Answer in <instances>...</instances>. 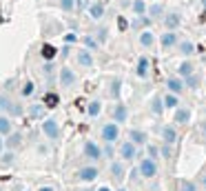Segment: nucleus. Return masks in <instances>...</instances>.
Wrapping results in <instances>:
<instances>
[{
  "instance_id": "cd10ccee",
  "label": "nucleus",
  "mask_w": 206,
  "mask_h": 191,
  "mask_svg": "<svg viewBox=\"0 0 206 191\" xmlns=\"http://www.w3.org/2000/svg\"><path fill=\"white\" fill-rule=\"evenodd\" d=\"M60 5H62L64 11H71L73 9V0H60Z\"/></svg>"
},
{
  "instance_id": "aec40b11",
  "label": "nucleus",
  "mask_w": 206,
  "mask_h": 191,
  "mask_svg": "<svg viewBox=\"0 0 206 191\" xmlns=\"http://www.w3.org/2000/svg\"><path fill=\"white\" fill-rule=\"evenodd\" d=\"M29 113H31L33 118H42V116H44V109H42V107H36V105H33V107L29 109Z\"/></svg>"
},
{
  "instance_id": "2eb2a0df",
  "label": "nucleus",
  "mask_w": 206,
  "mask_h": 191,
  "mask_svg": "<svg viewBox=\"0 0 206 191\" xmlns=\"http://www.w3.org/2000/svg\"><path fill=\"white\" fill-rule=\"evenodd\" d=\"M131 140H133V142H138V145H142V142L146 140V136H144L142 131H131Z\"/></svg>"
},
{
  "instance_id": "9d476101",
  "label": "nucleus",
  "mask_w": 206,
  "mask_h": 191,
  "mask_svg": "<svg viewBox=\"0 0 206 191\" xmlns=\"http://www.w3.org/2000/svg\"><path fill=\"white\" fill-rule=\"evenodd\" d=\"M135 156V149H133V142H124L122 145V158H126V160H131Z\"/></svg>"
},
{
  "instance_id": "7ed1b4c3",
  "label": "nucleus",
  "mask_w": 206,
  "mask_h": 191,
  "mask_svg": "<svg viewBox=\"0 0 206 191\" xmlns=\"http://www.w3.org/2000/svg\"><path fill=\"white\" fill-rule=\"evenodd\" d=\"M140 171H142V176H146V178L155 176V162H153V160H142Z\"/></svg>"
},
{
  "instance_id": "2f4dec72",
  "label": "nucleus",
  "mask_w": 206,
  "mask_h": 191,
  "mask_svg": "<svg viewBox=\"0 0 206 191\" xmlns=\"http://www.w3.org/2000/svg\"><path fill=\"white\" fill-rule=\"evenodd\" d=\"M177 22H179V18H177V16H171V18H166V25H168V27H175Z\"/></svg>"
},
{
  "instance_id": "79ce46f5",
  "label": "nucleus",
  "mask_w": 206,
  "mask_h": 191,
  "mask_svg": "<svg viewBox=\"0 0 206 191\" xmlns=\"http://www.w3.org/2000/svg\"><path fill=\"white\" fill-rule=\"evenodd\" d=\"M3 147H5V142H3V140H0V151H3Z\"/></svg>"
},
{
  "instance_id": "5701e85b",
  "label": "nucleus",
  "mask_w": 206,
  "mask_h": 191,
  "mask_svg": "<svg viewBox=\"0 0 206 191\" xmlns=\"http://www.w3.org/2000/svg\"><path fill=\"white\" fill-rule=\"evenodd\" d=\"M164 140H166V142H173V140H175V131H173L171 127L164 129Z\"/></svg>"
},
{
  "instance_id": "f704fd0d",
  "label": "nucleus",
  "mask_w": 206,
  "mask_h": 191,
  "mask_svg": "<svg viewBox=\"0 0 206 191\" xmlns=\"http://www.w3.org/2000/svg\"><path fill=\"white\" fill-rule=\"evenodd\" d=\"M182 191H195L193 182H186V184H182Z\"/></svg>"
},
{
  "instance_id": "473e14b6",
  "label": "nucleus",
  "mask_w": 206,
  "mask_h": 191,
  "mask_svg": "<svg viewBox=\"0 0 206 191\" xmlns=\"http://www.w3.org/2000/svg\"><path fill=\"white\" fill-rule=\"evenodd\" d=\"M118 27H120V29H122V31H124V29H126V27H128V22H126V20H124V18H118Z\"/></svg>"
},
{
  "instance_id": "1a4fd4ad",
  "label": "nucleus",
  "mask_w": 206,
  "mask_h": 191,
  "mask_svg": "<svg viewBox=\"0 0 206 191\" xmlns=\"http://www.w3.org/2000/svg\"><path fill=\"white\" fill-rule=\"evenodd\" d=\"M11 131V120L7 116H0V136H7Z\"/></svg>"
},
{
  "instance_id": "ddd939ff",
  "label": "nucleus",
  "mask_w": 206,
  "mask_h": 191,
  "mask_svg": "<svg viewBox=\"0 0 206 191\" xmlns=\"http://www.w3.org/2000/svg\"><path fill=\"white\" fill-rule=\"evenodd\" d=\"M0 109H3V111H20V109L11 107V102L5 98V96H0Z\"/></svg>"
},
{
  "instance_id": "a18cd8bd",
  "label": "nucleus",
  "mask_w": 206,
  "mask_h": 191,
  "mask_svg": "<svg viewBox=\"0 0 206 191\" xmlns=\"http://www.w3.org/2000/svg\"><path fill=\"white\" fill-rule=\"evenodd\" d=\"M0 191H3V189H0Z\"/></svg>"
},
{
  "instance_id": "c03bdc74",
  "label": "nucleus",
  "mask_w": 206,
  "mask_h": 191,
  "mask_svg": "<svg viewBox=\"0 0 206 191\" xmlns=\"http://www.w3.org/2000/svg\"><path fill=\"white\" fill-rule=\"evenodd\" d=\"M120 191H124V189H120Z\"/></svg>"
},
{
  "instance_id": "a19ab883",
  "label": "nucleus",
  "mask_w": 206,
  "mask_h": 191,
  "mask_svg": "<svg viewBox=\"0 0 206 191\" xmlns=\"http://www.w3.org/2000/svg\"><path fill=\"white\" fill-rule=\"evenodd\" d=\"M98 191H111V189H107V187H102V189H98Z\"/></svg>"
},
{
  "instance_id": "a878e982",
  "label": "nucleus",
  "mask_w": 206,
  "mask_h": 191,
  "mask_svg": "<svg viewBox=\"0 0 206 191\" xmlns=\"http://www.w3.org/2000/svg\"><path fill=\"white\" fill-rule=\"evenodd\" d=\"M31 93H33V82H27L22 87V96H31Z\"/></svg>"
},
{
  "instance_id": "72a5a7b5",
  "label": "nucleus",
  "mask_w": 206,
  "mask_h": 191,
  "mask_svg": "<svg viewBox=\"0 0 206 191\" xmlns=\"http://www.w3.org/2000/svg\"><path fill=\"white\" fill-rule=\"evenodd\" d=\"M158 13H162V7H160V5H155V7H151V16H158Z\"/></svg>"
},
{
  "instance_id": "c756f323",
  "label": "nucleus",
  "mask_w": 206,
  "mask_h": 191,
  "mask_svg": "<svg viewBox=\"0 0 206 191\" xmlns=\"http://www.w3.org/2000/svg\"><path fill=\"white\" fill-rule=\"evenodd\" d=\"M111 171H113V176H115V178H120V176H122V167H120V164L115 162V164L111 167Z\"/></svg>"
},
{
  "instance_id": "4468645a",
  "label": "nucleus",
  "mask_w": 206,
  "mask_h": 191,
  "mask_svg": "<svg viewBox=\"0 0 206 191\" xmlns=\"http://www.w3.org/2000/svg\"><path fill=\"white\" fill-rule=\"evenodd\" d=\"M115 120H120V122L126 120V107L124 105H118L115 107Z\"/></svg>"
},
{
  "instance_id": "9b49d317",
  "label": "nucleus",
  "mask_w": 206,
  "mask_h": 191,
  "mask_svg": "<svg viewBox=\"0 0 206 191\" xmlns=\"http://www.w3.org/2000/svg\"><path fill=\"white\" fill-rule=\"evenodd\" d=\"M78 62H80L82 67H91V65H93V58H91L89 51H80V54H78Z\"/></svg>"
},
{
  "instance_id": "6e6552de",
  "label": "nucleus",
  "mask_w": 206,
  "mask_h": 191,
  "mask_svg": "<svg viewBox=\"0 0 206 191\" xmlns=\"http://www.w3.org/2000/svg\"><path fill=\"white\" fill-rule=\"evenodd\" d=\"M80 178H82V180H87V182H91V180H95V178H98V169H95V167H87V169H82V171H80Z\"/></svg>"
},
{
  "instance_id": "20e7f679",
  "label": "nucleus",
  "mask_w": 206,
  "mask_h": 191,
  "mask_svg": "<svg viewBox=\"0 0 206 191\" xmlns=\"http://www.w3.org/2000/svg\"><path fill=\"white\" fill-rule=\"evenodd\" d=\"M84 153H87L91 160H98V158L102 156V151H100V147L95 145V142H87V145H84Z\"/></svg>"
},
{
  "instance_id": "4c0bfd02",
  "label": "nucleus",
  "mask_w": 206,
  "mask_h": 191,
  "mask_svg": "<svg viewBox=\"0 0 206 191\" xmlns=\"http://www.w3.org/2000/svg\"><path fill=\"white\" fill-rule=\"evenodd\" d=\"M11 156H13V153H5V158H3V162H7V164H9V162H11V160H13V158H11Z\"/></svg>"
},
{
  "instance_id": "6ab92c4d",
  "label": "nucleus",
  "mask_w": 206,
  "mask_h": 191,
  "mask_svg": "<svg viewBox=\"0 0 206 191\" xmlns=\"http://www.w3.org/2000/svg\"><path fill=\"white\" fill-rule=\"evenodd\" d=\"M5 145H7L9 149H13V147H18V145H20V136H18V133H16V136H11V138H9V140L5 142Z\"/></svg>"
},
{
  "instance_id": "37998d69",
  "label": "nucleus",
  "mask_w": 206,
  "mask_h": 191,
  "mask_svg": "<svg viewBox=\"0 0 206 191\" xmlns=\"http://www.w3.org/2000/svg\"><path fill=\"white\" fill-rule=\"evenodd\" d=\"M204 187H206V176H204Z\"/></svg>"
},
{
  "instance_id": "f8f14e48",
  "label": "nucleus",
  "mask_w": 206,
  "mask_h": 191,
  "mask_svg": "<svg viewBox=\"0 0 206 191\" xmlns=\"http://www.w3.org/2000/svg\"><path fill=\"white\" fill-rule=\"evenodd\" d=\"M89 13H91V18H102V13H104V7H102L100 3H95V5H91Z\"/></svg>"
},
{
  "instance_id": "423d86ee",
  "label": "nucleus",
  "mask_w": 206,
  "mask_h": 191,
  "mask_svg": "<svg viewBox=\"0 0 206 191\" xmlns=\"http://www.w3.org/2000/svg\"><path fill=\"white\" fill-rule=\"evenodd\" d=\"M40 54H42V58H44V60H53V58L58 56V49H56L53 44H42Z\"/></svg>"
},
{
  "instance_id": "412c9836",
  "label": "nucleus",
  "mask_w": 206,
  "mask_h": 191,
  "mask_svg": "<svg viewBox=\"0 0 206 191\" xmlns=\"http://www.w3.org/2000/svg\"><path fill=\"white\" fill-rule=\"evenodd\" d=\"M191 71H193V65H188V62H184L182 67H179V74L182 76H191Z\"/></svg>"
},
{
  "instance_id": "e433bc0d",
  "label": "nucleus",
  "mask_w": 206,
  "mask_h": 191,
  "mask_svg": "<svg viewBox=\"0 0 206 191\" xmlns=\"http://www.w3.org/2000/svg\"><path fill=\"white\" fill-rule=\"evenodd\" d=\"M84 42H87V47H91V49H95V40H93V38H84Z\"/></svg>"
},
{
  "instance_id": "f257e3e1",
  "label": "nucleus",
  "mask_w": 206,
  "mask_h": 191,
  "mask_svg": "<svg viewBox=\"0 0 206 191\" xmlns=\"http://www.w3.org/2000/svg\"><path fill=\"white\" fill-rule=\"evenodd\" d=\"M42 131H44L47 138H51V140H56V138L60 136V129H58V122H56V120H44V122H42Z\"/></svg>"
},
{
  "instance_id": "393cba45",
  "label": "nucleus",
  "mask_w": 206,
  "mask_h": 191,
  "mask_svg": "<svg viewBox=\"0 0 206 191\" xmlns=\"http://www.w3.org/2000/svg\"><path fill=\"white\" fill-rule=\"evenodd\" d=\"M100 113V102H91L89 105V116H98Z\"/></svg>"
},
{
  "instance_id": "f3484780",
  "label": "nucleus",
  "mask_w": 206,
  "mask_h": 191,
  "mask_svg": "<svg viewBox=\"0 0 206 191\" xmlns=\"http://www.w3.org/2000/svg\"><path fill=\"white\" fill-rule=\"evenodd\" d=\"M146 67H148V60L142 58V60L138 62V74H140V76H146Z\"/></svg>"
},
{
  "instance_id": "0eeeda50",
  "label": "nucleus",
  "mask_w": 206,
  "mask_h": 191,
  "mask_svg": "<svg viewBox=\"0 0 206 191\" xmlns=\"http://www.w3.org/2000/svg\"><path fill=\"white\" fill-rule=\"evenodd\" d=\"M42 102H44V107H49V109H56L58 102H60V96H58V93H47Z\"/></svg>"
},
{
  "instance_id": "f03ea898",
  "label": "nucleus",
  "mask_w": 206,
  "mask_h": 191,
  "mask_svg": "<svg viewBox=\"0 0 206 191\" xmlns=\"http://www.w3.org/2000/svg\"><path fill=\"white\" fill-rule=\"evenodd\" d=\"M60 82H62V87H71L75 82V74H73L71 69L62 67V71H60Z\"/></svg>"
},
{
  "instance_id": "b1692460",
  "label": "nucleus",
  "mask_w": 206,
  "mask_h": 191,
  "mask_svg": "<svg viewBox=\"0 0 206 191\" xmlns=\"http://www.w3.org/2000/svg\"><path fill=\"white\" fill-rule=\"evenodd\" d=\"M173 42H175V36H173V34H166V36L162 38V44H164V47H171Z\"/></svg>"
},
{
  "instance_id": "a211bd4d",
  "label": "nucleus",
  "mask_w": 206,
  "mask_h": 191,
  "mask_svg": "<svg viewBox=\"0 0 206 191\" xmlns=\"http://www.w3.org/2000/svg\"><path fill=\"white\" fill-rule=\"evenodd\" d=\"M168 89L171 91H175V93H179V91H182V82H179V80H168Z\"/></svg>"
},
{
  "instance_id": "c9c22d12",
  "label": "nucleus",
  "mask_w": 206,
  "mask_h": 191,
  "mask_svg": "<svg viewBox=\"0 0 206 191\" xmlns=\"http://www.w3.org/2000/svg\"><path fill=\"white\" fill-rule=\"evenodd\" d=\"M182 51H184V54H191V51H193V47H191L188 42H184V44H182Z\"/></svg>"
},
{
  "instance_id": "58836bf2",
  "label": "nucleus",
  "mask_w": 206,
  "mask_h": 191,
  "mask_svg": "<svg viewBox=\"0 0 206 191\" xmlns=\"http://www.w3.org/2000/svg\"><path fill=\"white\" fill-rule=\"evenodd\" d=\"M148 156H151V158H153V156H158V149H155V147H151V149H148Z\"/></svg>"
},
{
  "instance_id": "4be33fe9",
  "label": "nucleus",
  "mask_w": 206,
  "mask_h": 191,
  "mask_svg": "<svg viewBox=\"0 0 206 191\" xmlns=\"http://www.w3.org/2000/svg\"><path fill=\"white\" fill-rule=\"evenodd\" d=\"M140 40H142V44H144V47H151V44H153V36H151L148 31H146V34H142V38H140Z\"/></svg>"
},
{
  "instance_id": "bb28decb",
  "label": "nucleus",
  "mask_w": 206,
  "mask_h": 191,
  "mask_svg": "<svg viewBox=\"0 0 206 191\" xmlns=\"http://www.w3.org/2000/svg\"><path fill=\"white\" fill-rule=\"evenodd\" d=\"M164 105H166V107H175V105H177V98H175V96H166V98H164Z\"/></svg>"
},
{
  "instance_id": "ea45409f",
  "label": "nucleus",
  "mask_w": 206,
  "mask_h": 191,
  "mask_svg": "<svg viewBox=\"0 0 206 191\" xmlns=\"http://www.w3.org/2000/svg\"><path fill=\"white\" fill-rule=\"evenodd\" d=\"M38 191H53L51 187H42V189H38Z\"/></svg>"
},
{
  "instance_id": "49530a36",
  "label": "nucleus",
  "mask_w": 206,
  "mask_h": 191,
  "mask_svg": "<svg viewBox=\"0 0 206 191\" xmlns=\"http://www.w3.org/2000/svg\"><path fill=\"white\" fill-rule=\"evenodd\" d=\"M89 191H91V189H89Z\"/></svg>"
},
{
  "instance_id": "39448f33",
  "label": "nucleus",
  "mask_w": 206,
  "mask_h": 191,
  "mask_svg": "<svg viewBox=\"0 0 206 191\" xmlns=\"http://www.w3.org/2000/svg\"><path fill=\"white\" fill-rule=\"evenodd\" d=\"M102 138H104L107 142H113L118 138V127L115 125H107L104 129H102Z\"/></svg>"
},
{
  "instance_id": "c85d7f7f",
  "label": "nucleus",
  "mask_w": 206,
  "mask_h": 191,
  "mask_svg": "<svg viewBox=\"0 0 206 191\" xmlns=\"http://www.w3.org/2000/svg\"><path fill=\"white\" fill-rule=\"evenodd\" d=\"M153 111H155V113H160V111H162V100H160V98L153 100Z\"/></svg>"
},
{
  "instance_id": "7c9ffc66",
  "label": "nucleus",
  "mask_w": 206,
  "mask_h": 191,
  "mask_svg": "<svg viewBox=\"0 0 206 191\" xmlns=\"http://www.w3.org/2000/svg\"><path fill=\"white\" fill-rule=\"evenodd\" d=\"M133 9H135L138 13H142V11H144V3H142V0H135V3H133Z\"/></svg>"
},
{
  "instance_id": "dca6fc26",
  "label": "nucleus",
  "mask_w": 206,
  "mask_h": 191,
  "mask_svg": "<svg viewBox=\"0 0 206 191\" xmlns=\"http://www.w3.org/2000/svg\"><path fill=\"white\" fill-rule=\"evenodd\" d=\"M175 120H177V122H186V120H188V111H186V109H179V111L175 113Z\"/></svg>"
}]
</instances>
